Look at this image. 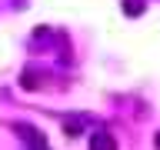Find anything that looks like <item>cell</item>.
Returning a JSON list of instances; mask_svg holds the SVG:
<instances>
[{
    "label": "cell",
    "instance_id": "4",
    "mask_svg": "<svg viewBox=\"0 0 160 150\" xmlns=\"http://www.w3.org/2000/svg\"><path fill=\"white\" fill-rule=\"evenodd\" d=\"M40 150H43V147H40Z\"/></svg>",
    "mask_w": 160,
    "mask_h": 150
},
{
    "label": "cell",
    "instance_id": "2",
    "mask_svg": "<svg viewBox=\"0 0 160 150\" xmlns=\"http://www.w3.org/2000/svg\"><path fill=\"white\" fill-rule=\"evenodd\" d=\"M123 13H127V17H140V13H143V3H140V0H123Z\"/></svg>",
    "mask_w": 160,
    "mask_h": 150
},
{
    "label": "cell",
    "instance_id": "1",
    "mask_svg": "<svg viewBox=\"0 0 160 150\" xmlns=\"http://www.w3.org/2000/svg\"><path fill=\"white\" fill-rule=\"evenodd\" d=\"M90 150H117V140L110 130H97V133H90Z\"/></svg>",
    "mask_w": 160,
    "mask_h": 150
},
{
    "label": "cell",
    "instance_id": "3",
    "mask_svg": "<svg viewBox=\"0 0 160 150\" xmlns=\"http://www.w3.org/2000/svg\"><path fill=\"white\" fill-rule=\"evenodd\" d=\"M153 147H157V150H160V133H157V137H153Z\"/></svg>",
    "mask_w": 160,
    "mask_h": 150
}]
</instances>
